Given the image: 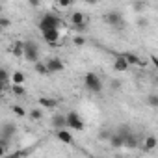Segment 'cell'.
Returning <instances> with one entry per match:
<instances>
[{"label": "cell", "instance_id": "cell-21", "mask_svg": "<svg viewBox=\"0 0 158 158\" xmlns=\"http://www.w3.org/2000/svg\"><path fill=\"white\" fill-rule=\"evenodd\" d=\"M28 117H30L32 121H41V119H43V112H41L39 108H34V110H30Z\"/></svg>", "mask_w": 158, "mask_h": 158}, {"label": "cell", "instance_id": "cell-24", "mask_svg": "<svg viewBox=\"0 0 158 158\" xmlns=\"http://www.w3.org/2000/svg\"><path fill=\"white\" fill-rule=\"evenodd\" d=\"M147 104H149L151 108H156V106H158V95H154V93L149 95V97H147Z\"/></svg>", "mask_w": 158, "mask_h": 158}, {"label": "cell", "instance_id": "cell-10", "mask_svg": "<svg viewBox=\"0 0 158 158\" xmlns=\"http://www.w3.org/2000/svg\"><path fill=\"white\" fill-rule=\"evenodd\" d=\"M56 138L60 139V141H63V143H67V145H73L74 143V138H73V134L67 130V128H61V130H56Z\"/></svg>", "mask_w": 158, "mask_h": 158}, {"label": "cell", "instance_id": "cell-12", "mask_svg": "<svg viewBox=\"0 0 158 158\" xmlns=\"http://www.w3.org/2000/svg\"><path fill=\"white\" fill-rule=\"evenodd\" d=\"M128 63L125 61V58L123 56H117L115 60H114V71H117V73H125V71H128Z\"/></svg>", "mask_w": 158, "mask_h": 158}, {"label": "cell", "instance_id": "cell-22", "mask_svg": "<svg viewBox=\"0 0 158 158\" xmlns=\"http://www.w3.org/2000/svg\"><path fill=\"white\" fill-rule=\"evenodd\" d=\"M23 52H24V41H17L13 45V54L15 56H23Z\"/></svg>", "mask_w": 158, "mask_h": 158}, {"label": "cell", "instance_id": "cell-30", "mask_svg": "<svg viewBox=\"0 0 158 158\" xmlns=\"http://www.w3.org/2000/svg\"><path fill=\"white\" fill-rule=\"evenodd\" d=\"M6 154H8V147H6L4 143H0V158L6 156Z\"/></svg>", "mask_w": 158, "mask_h": 158}, {"label": "cell", "instance_id": "cell-20", "mask_svg": "<svg viewBox=\"0 0 158 158\" xmlns=\"http://www.w3.org/2000/svg\"><path fill=\"white\" fill-rule=\"evenodd\" d=\"M11 93L13 95H17V97H24L26 95V89H24V86H17V84H11Z\"/></svg>", "mask_w": 158, "mask_h": 158}, {"label": "cell", "instance_id": "cell-6", "mask_svg": "<svg viewBox=\"0 0 158 158\" xmlns=\"http://www.w3.org/2000/svg\"><path fill=\"white\" fill-rule=\"evenodd\" d=\"M15 134V125L13 123H4L0 128V143H4L6 147H10V139Z\"/></svg>", "mask_w": 158, "mask_h": 158}, {"label": "cell", "instance_id": "cell-16", "mask_svg": "<svg viewBox=\"0 0 158 158\" xmlns=\"http://www.w3.org/2000/svg\"><path fill=\"white\" fill-rule=\"evenodd\" d=\"M52 127H54L56 130L67 128V127H65V115H60V114H58V115H54V117H52Z\"/></svg>", "mask_w": 158, "mask_h": 158}, {"label": "cell", "instance_id": "cell-5", "mask_svg": "<svg viewBox=\"0 0 158 158\" xmlns=\"http://www.w3.org/2000/svg\"><path fill=\"white\" fill-rule=\"evenodd\" d=\"M23 58L30 63H35L39 61V47L34 43V41H24V52H23Z\"/></svg>", "mask_w": 158, "mask_h": 158}, {"label": "cell", "instance_id": "cell-11", "mask_svg": "<svg viewBox=\"0 0 158 158\" xmlns=\"http://www.w3.org/2000/svg\"><path fill=\"white\" fill-rule=\"evenodd\" d=\"M10 80H11V84L24 86V82H26V74H24L23 71H15V73H11V74H10Z\"/></svg>", "mask_w": 158, "mask_h": 158}, {"label": "cell", "instance_id": "cell-32", "mask_svg": "<svg viewBox=\"0 0 158 158\" xmlns=\"http://www.w3.org/2000/svg\"><path fill=\"white\" fill-rule=\"evenodd\" d=\"M4 89H6V84H2V82H0V93H2Z\"/></svg>", "mask_w": 158, "mask_h": 158}, {"label": "cell", "instance_id": "cell-31", "mask_svg": "<svg viewBox=\"0 0 158 158\" xmlns=\"http://www.w3.org/2000/svg\"><path fill=\"white\" fill-rule=\"evenodd\" d=\"M134 8L139 11V10H143V8H145V4H134Z\"/></svg>", "mask_w": 158, "mask_h": 158}, {"label": "cell", "instance_id": "cell-27", "mask_svg": "<svg viewBox=\"0 0 158 158\" xmlns=\"http://www.w3.org/2000/svg\"><path fill=\"white\" fill-rule=\"evenodd\" d=\"M23 156H24V151H13V152H8L2 158H23Z\"/></svg>", "mask_w": 158, "mask_h": 158}, {"label": "cell", "instance_id": "cell-4", "mask_svg": "<svg viewBox=\"0 0 158 158\" xmlns=\"http://www.w3.org/2000/svg\"><path fill=\"white\" fill-rule=\"evenodd\" d=\"M37 26H39L41 32H47V30H58V26H60V19H58L56 15H52V13H47V15H43V17L39 19Z\"/></svg>", "mask_w": 158, "mask_h": 158}, {"label": "cell", "instance_id": "cell-25", "mask_svg": "<svg viewBox=\"0 0 158 158\" xmlns=\"http://www.w3.org/2000/svg\"><path fill=\"white\" fill-rule=\"evenodd\" d=\"M11 110H13V114H15L17 117H24V115H26V112H24V108H23V106H17V104H15Z\"/></svg>", "mask_w": 158, "mask_h": 158}, {"label": "cell", "instance_id": "cell-7", "mask_svg": "<svg viewBox=\"0 0 158 158\" xmlns=\"http://www.w3.org/2000/svg\"><path fill=\"white\" fill-rule=\"evenodd\" d=\"M45 65H47V69H48V73H50V74L61 73V71L65 69V65H63V61H61L60 58H48V60L45 61Z\"/></svg>", "mask_w": 158, "mask_h": 158}, {"label": "cell", "instance_id": "cell-26", "mask_svg": "<svg viewBox=\"0 0 158 158\" xmlns=\"http://www.w3.org/2000/svg\"><path fill=\"white\" fill-rule=\"evenodd\" d=\"M10 26H11V19H8V17H0V28L6 30V28H10Z\"/></svg>", "mask_w": 158, "mask_h": 158}, {"label": "cell", "instance_id": "cell-9", "mask_svg": "<svg viewBox=\"0 0 158 158\" xmlns=\"http://www.w3.org/2000/svg\"><path fill=\"white\" fill-rule=\"evenodd\" d=\"M41 34H43V39L48 45H58L60 43V30H47V32H41Z\"/></svg>", "mask_w": 158, "mask_h": 158}, {"label": "cell", "instance_id": "cell-14", "mask_svg": "<svg viewBox=\"0 0 158 158\" xmlns=\"http://www.w3.org/2000/svg\"><path fill=\"white\" fill-rule=\"evenodd\" d=\"M71 23H73V28H74V26H82V24H86V17H84V13L74 11V13L71 15Z\"/></svg>", "mask_w": 158, "mask_h": 158}, {"label": "cell", "instance_id": "cell-8", "mask_svg": "<svg viewBox=\"0 0 158 158\" xmlns=\"http://www.w3.org/2000/svg\"><path fill=\"white\" fill-rule=\"evenodd\" d=\"M104 19H106V23H108L110 26H121V24H123V15H121L119 11H108V13L104 15Z\"/></svg>", "mask_w": 158, "mask_h": 158}, {"label": "cell", "instance_id": "cell-17", "mask_svg": "<svg viewBox=\"0 0 158 158\" xmlns=\"http://www.w3.org/2000/svg\"><path fill=\"white\" fill-rule=\"evenodd\" d=\"M37 104H39V106H43V108H54V106H56L58 102H56V99H48V97H39Z\"/></svg>", "mask_w": 158, "mask_h": 158}, {"label": "cell", "instance_id": "cell-13", "mask_svg": "<svg viewBox=\"0 0 158 158\" xmlns=\"http://www.w3.org/2000/svg\"><path fill=\"white\" fill-rule=\"evenodd\" d=\"M154 149H156V138H154L152 134H149V136L143 139V151L151 152V151H154Z\"/></svg>", "mask_w": 158, "mask_h": 158}, {"label": "cell", "instance_id": "cell-19", "mask_svg": "<svg viewBox=\"0 0 158 158\" xmlns=\"http://www.w3.org/2000/svg\"><path fill=\"white\" fill-rule=\"evenodd\" d=\"M110 145H112L114 149H121V147H123V139L119 138V134H112V136H110Z\"/></svg>", "mask_w": 158, "mask_h": 158}, {"label": "cell", "instance_id": "cell-28", "mask_svg": "<svg viewBox=\"0 0 158 158\" xmlns=\"http://www.w3.org/2000/svg\"><path fill=\"white\" fill-rule=\"evenodd\" d=\"M73 43H74L76 47H84V45H86V37H84V35H76V37L73 39Z\"/></svg>", "mask_w": 158, "mask_h": 158}, {"label": "cell", "instance_id": "cell-15", "mask_svg": "<svg viewBox=\"0 0 158 158\" xmlns=\"http://www.w3.org/2000/svg\"><path fill=\"white\" fill-rule=\"evenodd\" d=\"M123 58H125V61H127L128 65H141V60H139L134 52H125Z\"/></svg>", "mask_w": 158, "mask_h": 158}, {"label": "cell", "instance_id": "cell-1", "mask_svg": "<svg viewBox=\"0 0 158 158\" xmlns=\"http://www.w3.org/2000/svg\"><path fill=\"white\" fill-rule=\"evenodd\" d=\"M84 86L91 93H101L102 91V82H101L99 74H95V73H86L84 74Z\"/></svg>", "mask_w": 158, "mask_h": 158}, {"label": "cell", "instance_id": "cell-18", "mask_svg": "<svg viewBox=\"0 0 158 158\" xmlns=\"http://www.w3.org/2000/svg\"><path fill=\"white\" fill-rule=\"evenodd\" d=\"M34 67H35V71H37L41 76H48V74H50V73H48V69H47V65H45L43 61H35V63H34Z\"/></svg>", "mask_w": 158, "mask_h": 158}, {"label": "cell", "instance_id": "cell-3", "mask_svg": "<svg viewBox=\"0 0 158 158\" xmlns=\"http://www.w3.org/2000/svg\"><path fill=\"white\" fill-rule=\"evenodd\" d=\"M115 134H119V138L123 139V147H127V149H136L138 147V139H136V134H132V130L130 128H127V127H121Z\"/></svg>", "mask_w": 158, "mask_h": 158}, {"label": "cell", "instance_id": "cell-23", "mask_svg": "<svg viewBox=\"0 0 158 158\" xmlns=\"http://www.w3.org/2000/svg\"><path fill=\"white\" fill-rule=\"evenodd\" d=\"M0 82H2V84H8L10 82V73L6 69H2V67H0Z\"/></svg>", "mask_w": 158, "mask_h": 158}, {"label": "cell", "instance_id": "cell-29", "mask_svg": "<svg viewBox=\"0 0 158 158\" xmlns=\"http://www.w3.org/2000/svg\"><path fill=\"white\" fill-rule=\"evenodd\" d=\"M56 6H58V8H71L73 2H71V0H65V2H58Z\"/></svg>", "mask_w": 158, "mask_h": 158}, {"label": "cell", "instance_id": "cell-2", "mask_svg": "<svg viewBox=\"0 0 158 158\" xmlns=\"http://www.w3.org/2000/svg\"><path fill=\"white\" fill-rule=\"evenodd\" d=\"M65 127L71 128V130H76V132H82L86 128V123H84V119L78 115L76 112H69L65 115Z\"/></svg>", "mask_w": 158, "mask_h": 158}]
</instances>
